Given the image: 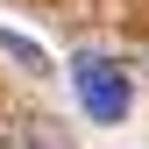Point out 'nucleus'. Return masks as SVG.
<instances>
[{
	"mask_svg": "<svg viewBox=\"0 0 149 149\" xmlns=\"http://www.w3.org/2000/svg\"><path fill=\"white\" fill-rule=\"evenodd\" d=\"M71 92H78V107H85L100 128L128 121V107H135V92H128V71H121L114 57H92V50L71 64Z\"/></svg>",
	"mask_w": 149,
	"mask_h": 149,
	"instance_id": "f257e3e1",
	"label": "nucleus"
},
{
	"mask_svg": "<svg viewBox=\"0 0 149 149\" xmlns=\"http://www.w3.org/2000/svg\"><path fill=\"white\" fill-rule=\"evenodd\" d=\"M0 50H7V57L22 64V71H50V57H43V50L29 43V36H14V29H0Z\"/></svg>",
	"mask_w": 149,
	"mask_h": 149,
	"instance_id": "f03ea898",
	"label": "nucleus"
},
{
	"mask_svg": "<svg viewBox=\"0 0 149 149\" xmlns=\"http://www.w3.org/2000/svg\"><path fill=\"white\" fill-rule=\"evenodd\" d=\"M0 149H22V142H0Z\"/></svg>",
	"mask_w": 149,
	"mask_h": 149,
	"instance_id": "7ed1b4c3",
	"label": "nucleus"
}]
</instances>
